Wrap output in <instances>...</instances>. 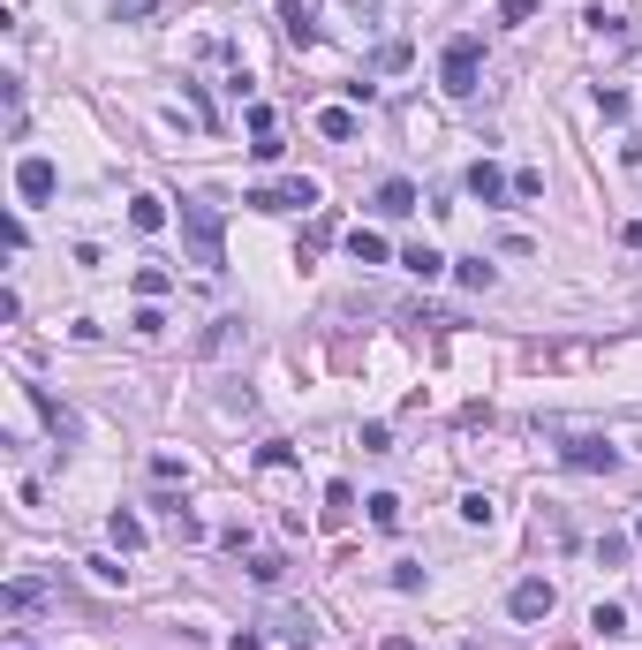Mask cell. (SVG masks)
Wrapping results in <instances>:
<instances>
[{
	"label": "cell",
	"instance_id": "1",
	"mask_svg": "<svg viewBox=\"0 0 642 650\" xmlns=\"http://www.w3.org/2000/svg\"><path fill=\"white\" fill-rule=\"evenodd\" d=\"M182 235H189V257H197L204 273L227 265V220H220L212 197H182Z\"/></svg>",
	"mask_w": 642,
	"mask_h": 650
},
{
	"label": "cell",
	"instance_id": "2",
	"mask_svg": "<svg viewBox=\"0 0 642 650\" xmlns=\"http://www.w3.org/2000/svg\"><path fill=\"white\" fill-rule=\"evenodd\" d=\"M476 69H484V38H476V31H461V38H446V53H439V76H446V99H476Z\"/></svg>",
	"mask_w": 642,
	"mask_h": 650
},
{
	"label": "cell",
	"instance_id": "3",
	"mask_svg": "<svg viewBox=\"0 0 642 650\" xmlns=\"http://www.w3.org/2000/svg\"><path fill=\"white\" fill-rule=\"evenodd\" d=\"M242 205H250V212H310V205H318V182H310V174H288V182H257Z\"/></svg>",
	"mask_w": 642,
	"mask_h": 650
},
{
	"label": "cell",
	"instance_id": "4",
	"mask_svg": "<svg viewBox=\"0 0 642 650\" xmlns=\"http://www.w3.org/2000/svg\"><path fill=\"white\" fill-rule=\"evenodd\" d=\"M53 189H61V174H53V159H16V197H23V205H46V197H53Z\"/></svg>",
	"mask_w": 642,
	"mask_h": 650
},
{
	"label": "cell",
	"instance_id": "5",
	"mask_svg": "<svg viewBox=\"0 0 642 650\" xmlns=\"http://www.w3.org/2000/svg\"><path fill=\"white\" fill-rule=\"evenodd\" d=\"M552 582H544V575H529V582H514V590H507V613L514 620H544V613H552Z\"/></svg>",
	"mask_w": 642,
	"mask_h": 650
},
{
	"label": "cell",
	"instance_id": "6",
	"mask_svg": "<svg viewBox=\"0 0 642 650\" xmlns=\"http://www.w3.org/2000/svg\"><path fill=\"white\" fill-rule=\"evenodd\" d=\"M559 454H567V469H597V477L620 469V446H605V439H567Z\"/></svg>",
	"mask_w": 642,
	"mask_h": 650
},
{
	"label": "cell",
	"instance_id": "7",
	"mask_svg": "<svg viewBox=\"0 0 642 650\" xmlns=\"http://www.w3.org/2000/svg\"><path fill=\"white\" fill-rule=\"evenodd\" d=\"M371 212L378 220H408V212H416V182H408V174H386L378 197H371Z\"/></svg>",
	"mask_w": 642,
	"mask_h": 650
},
{
	"label": "cell",
	"instance_id": "8",
	"mask_svg": "<svg viewBox=\"0 0 642 650\" xmlns=\"http://www.w3.org/2000/svg\"><path fill=\"white\" fill-rule=\"evenodd\" d=\"M461 182H469V197H476V205H499V197H507V189H514V174H499V167H491V159H476V167L461 174Z\"/></svg>",
	"mask_w": 642,
	"mask_h": 650
},
{
	"label": "cell",
	"instance_id": "9",
	"mask_svg": "<svg viewBox=\"0 0 642 650\" xmlns=\"http://www.w3.org/2000/svg\"><path fill=\"white\" fill-rule=\"evenodd\" d=\"M23 394H31V409H38V416H46V431H53V439H76V416H68V409H61V401H53V394H46V386H23Z\"/></svg>",
	"mask_w": 642,
	"mask_h": 650
},
{
	"label": "cell",
	"instance_id": "10",
	"mask_svg": "<svg viewBox=\"0 0 642 650\" xmlns=\"http://www.w3.org/2000/svg\"><path fill=\"white\" fill-rule=\"evenodd\" d=\"M401 265H408L416 280H439L446 265H454V257H446V250H431V242H408V250H401Z\"/></svg>",
	"mask_w": 642,
	"mask_h": 650
},
{
	"label": "cell",
	"instance_id": "11",
	"mask_svg": "<svg viewBox=\"0 0 642 650\" xmlns=\"http://www.w3.org/2000/svg\"><path fill=\"white\" fill-rule=\"evenodd\" d=\"M0 605H8V613H38V605H46V582H38V575L8 582V590H0Z\"/></svg>",
	"mask_w": 642,
	"mask_h": 650
},
{
	"label": "cell",
	"instance_id": "12",
	"mask_svg": "<svg viewBox=\"0 0 642 650\" xmlns=\"http://www.w3.org/2000/svg\"><path fill=\"white\" fill-rule=\"evenodd\" d=\"M280 31H288V46H310V38H318V23H310L303 0H280Z\"/></svg>",
	"mask_w": 642,
	"mask_h": 650
},
{
	"label": "cell",
	"instance_id": "13",
	"mask_svg": "<svg viewBox=\"0 0 642 650\" xmlns=\"http://www.w3.org/2000/svg\"><path fill=\"white\" fill-rule=\"evenodd\" d=\"M454 280H461L469 295H484L491 280H499V265H491V257H454Z\"/></svg>",
	"mask_w": 642,
	"mask_h": 650
},
{
	"label": "cell",
	"instance_id": "14",
	"mask_svg": "<svg viewBox=\"0 0 642 650\" xmlns=\"http://www.w3.org/2000/svg\"><path fill=\"white\" fill-rule=\"evenodd\" d=\"M106 537H114L121 552H144V522H136L129 507H114V514H106Z\"/></svg>",
	"mask_w": 642,
	"mask_h": 650
},
{
	"label": "cell",
	"instance_id": "15",
	"mask_svg": "<svg viewBox=\"0 0 642 650\" xmlns=\"http://www.w3.org/2000/svg\"><path fill=\"white\" fill-rule=\"evenodd\" d=\"M348 257H355V265H386V235H378V227H355V235H348Z\"/></svg>",
	"mask_w": 642,
	"mask_h": 650
},
{
	"label": "cell",
	"instance_id": "16",
	"mask_svg": "<svg viewBox=\"0 0 642 650\" xmlns=\"http://www.w3.org/2000/svg\"><path fill=\"white\" fill-rule=\"evenodd\" d=\"M129 227L136 235H159V227H167V205H159V197H129Z\"/></svg>",
	"mask_w": 642,
	"mask_h": 650
},
{
	"label": "cell",
	"instance_id": "17",
	"mask_svg": "<svg viewBox=\"0 0 642 650\" xmlns=\"http://www.w3.org/2000/svg\"><path fill=\"white\" fill-rule=\"evenodd\" d=\"M355 129H363V121H355L348 106H325V114H318V137H333V144H348Z\"/></svg>",
	"mask_w": 642,
	"mask_h": 650
},
{
	"label": "cell",
	"instance_id": "18",
	"mask_svg": "<svg viewBox=\"0 0 642 650\" xmlns=\"http://www.w3.org/2000/svg\"><path fill=\"white\" fill-rule=\"evenodd\" d=\"M235 341H242V318H212V333H204L197 348H204V356H227Z\"/></svg>",
	"mask_w": 642,
	"mask_h": 650
},
{
	"label": "cell",
	"instance_id": "19",
	"mask_svg": "<svg viewBox=\"0 0 642 650\" xmlns=\"http://www.w3.org/2000/svg\"><path fill=\"white\" fill-rule=\"evenodd\" d=\"M280 575H288V560H280V552H257V560H250V582H257V590H280Z\"/></svg>",
	"mask_w": 642,
	"mask_h": 650
},
{
	"label": "cell",
	"instance_id": "20",
	"mask_svg": "<svg viewBox=\"0 0 642 650\" xmlns=\"http://www.w3.org/2000/svg\"><path fill=\"white\" fill-rule=\"evenodd\" d=\"M408 61H416V53H408V38H386V46L371 53V69L378 76H393V69H408Z\"/></svg>",
	"mask_w": 642,
	"mask_h": 650
},
{
	"label": "cell",
	"instance_id": "21",
	"mask_svg": "<svg viewBox=\"0 0 642 650\" xmlns=\"http://www.w3.org/2000/svg\"><path fill=\"white\" fill-rule=\"evenodd\" d=\"M363 507H371V522H378V530H401V499H393V492H371Z\"/></svg>",
	"mask_w": 642,
	"mask_h": 650
},
{
	"label": "cell",
	"instance_id": "22",
	"mask_svg": "<svg viewBox=\"0 0 642 650\" xmlns=\"http://www.w3.org/2000/svg\"><path fill=\"white\" fill-rule=\"evenodd\" d=\"M272 628H280V643L310 650V613H280V620H272Z\"/></svg>",
	"mask_w": 642,
	"mask_h": 650
},
{
	"label": "cell",
	"instance_id": "23",
	"mask_svg": "<svg viewBox=\"0 0 642 650\" xmlns=\"http://www.w3.org/2000/svg\"><path fill=\"white\" fill-rule=\"evenodd\" d=\"M627 552H635V537H620V530L597 537V560H605V567H627Z\"/></svg>",
	"mask_w": 642,
	"mask_h": 650
},
{
	"label": "cell",
	"instance_id": "24",
	"mask_svg": "<svg viewBox=\"0 0 642 650\" xmlns=\"http://www.w3.org/2000/svg\"><path fill=\"white\" fill-rule=\"evenodd\" d=\"M167 530H174V537H182V545H189V537H204V522H197V514H189V507H174V499H167Z\"/></svg>",
	"mask_w": 642,
	"mask_h": 650
},
{
	"label": "cell",
	"instance_id": "25",
	"mask_svg": "<svg viewBox=\"0 0 642 650\" xmlns=\"http://www.w3.org/2000/svg\"><path fill=\"white\" fill-rule=\"evenodd\" d=\"M348 507H355L348 484H325V522H348Z\"/></svg>",
	"mask_w": 642,
	"mask_h": 650
},
{
	"label": "cell",
	"instance_id": "26",
	"mask_svg": "<svg viewBox=\"0 0 642 650\" xmlns=\"http://www.w3.org/2000/svg\"><path fill=\"white\" fill-rule=\"evenodd\" d=\"M597 114H605V121H627V91H620V84H612V91L597 84Z\"/></svg>",
	"mask_w": 642,
	"mask_h": 650
},
{
	"label": "cell",
	"instance_id": "27",
	"mask_svg": "<svg viewBox=\"0 0 642 650\" xmlns=\"http://www.w3.org/2000/svg\"><path fill=\"white\" fill-rule=\"evenodd\" d=\"M590 628H597V635H627V613H620V605H597Z\"/></svg>",
	"mask_w": 642,
	"mask_h": 650
},
{
	"label": "cell",
	"instance_id": "28",
	"mask_svg": "<svg viewBox=\"0 0 642 650\" xmlns=\"http://www.w3.org/2000/svg\"><path fill=\"white\" fill-rule=\"evenodd\" d=\"M257 462H265V469H288L295 446H288V439H265V446H257Z\"/></svg>",
	"mask_w": 642,
	"mask_h": 650
},
{
	"label": "cell",
	"instance_id": "29",
	"mask_svg": "<svg viewBox=\"0 0 642 650\" xmlns=\"http://www.w3.org/2000/svg\"><path fill=\"white\" fill-rule=\"evenodd\" d=\"M136 295H144V303H159V295H167V273H159V265H144V273H136Z\"/></svg>",
	"mask_w": 642,
	"mask_h": 650
},
{
	"label": "cell",
	"instance_id": "30",
	"mask_svg": "<svg viewBox=\"0 0 642 650\" xmlns=\"http://www.w3.org/2000/svg\"><path fill=\"white\" fill-rule=\"evenodd\" d=\"M491 514H499V507H491V492H469V499H461V522H491Z\"/></svg>",
	"mask_w": 642,
	"mask_h": 650
},
{
	"label": "cell",
	"instance_id": "31",
	"mask_svg": "<svg viewBox=\"0 0 642 650\" xmlns=\"http://www.w3.org/2000/svg\"><path fill=\"white\" fill-rule=\"evenodd\" d=\"M144 16H159V0H121L114 8V23H144Z\"/></svg>",
	"mask_w": 642,
	"mask_h": 650
},
{
	"label": "cell",
	"instance_id": "32",
	"mask_svg": "<svg viewBox=\"0 0 642 650\" xmlns=\"http://www.w3.org/2000/svg\"><path fill=\"white\" fill-rule=\"evenodd\" d=\"M363 454H393V431L386 424H363Z\"/></svg>",
	"mask_w": 642,
	"mask_h": 650
},
{
	"label": "cell",
	"instance_id": "33",
	"mask_svg": "<svg viewBox=\"0 0 642 650\" xmlns=\"http://www.w3.org/2000/svg\"><path fill=\"white\" fill-rule=\"evenodd\" d=\"M537 16V0H499V23H529Z\"/></svg>",
	"mask_w": 642,
	"mask_h": 650
},
{
	"label": "cell",
	"instance_id": "34",
	"mask_svg": "<svg viewBox=\"0 0 642 650\" xmlns=\"http://www.w3.org/2000/svg\"><path fill=\"white\" fill-rule=\"evenodd\" d=\"M227 650H265V643H257L250 628H235V635H227Z\"/></svg>",
	"mask_w": 642,
	"mask_h": 650
},
{
	"label": "cell",
	"instance_id": "35",
	"mask_svg": "<svg viewBox=\"0 0 642 650\" xmlns=\"http://www.w3.org/2000/svg\"><path fill=\"white\" fill-rule=\"evenodd\" d=\"M378 650H416V643H408V635H386V643H378Z\"/></svg>",
	"mask_w": 642,
	"mask_h": 650
},
{
	"label": "cell",
	"instance_id": "36",
	"mask_svg": "<svg viewBox=\"0 0 642 650\" xmlns=\"http://www.w3.org/2000/svg\"><path fill=\"white\" fill-rule=\"evenodd\" d=\"M469 650H507V643H484V635H476V643H469Z\"/></svg>",
	"mask_w": 642,
	"mask_h": 650
},
{
	"label": "cell",
	"instance_id": "37",
	"mask_svg": "<svg viewBox=\"0 0 642 650\" xmlns=\"http://www.w3.org/2000/svg\"><path fill=\"white\" fill-rule=\"evenodd\" d=\"M635 545H642V522H635Z\"/></svg>",
	"mask_w": 642,
	"mask_h": 650
},
{
	"label": "cell",
	"instance_id": "38",
	"mask_svg": "<svg viewBox=\"0 0 642 650\" xmlns=\"http://www.w3.org/2000/svg\"><path fill=\"white\" fill-rule=\"evenodd\" d=\"M23 650H38V643H23Z\"/></svg>",
	"mask_w": 642,
	"mask_h": 650
}]
</instances>
